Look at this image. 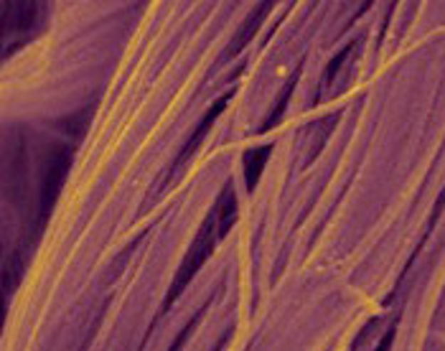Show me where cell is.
Wrapping results in <instances>:
<instances>
[{
	"mask_svg": "<svg viewBox=\"0 0 445 351\" xmlns=\"http://www.w3.org/2000/svg\"><path fill=\"white\" fill-rule=\"evenodd\" d=\"M211 224H214V216H209V219L204 221V229L199 232V237H196L194 244H191L189 255H186L184 265H181V273H178L176 280H173V288H171V295H168V303H173V300H176L178 293L184 290V288L191 283V278L196 275V270H201V265L206 262V257L211 255L214 237L219 234V229H211Z\"/></svg>",
	"mask_w": 445,
	"mask_h": 351,
	"instance_id": "cell-1",
	"label": "cell"
},
{
	"mask_svg": "<svg viewBox=\"0 0 445 351\" xmlns=\"http://www.w3.org/2000/svg\"><path fill=\"white\" fill-rule=\"evenodd\" d=\"M270 148H257L252 153L244 155V173H247V189L252 191L257 186V179L262 176V166H265Z\"/></svg>",
	"mask_w": 445,
	"mask_h": 351,
	"instance_id": "cell-2",
	"label": "cell"
},
{
	"mask_svg": "<svg viewBox=\"0 0 445 351\" xmlns=\"http://www.w3.org/2000/svg\"><path fill=\"white\" fill-rule=\"evenodd\" d=\"M224 105H226V100H219V102H216V105H214V108H211V112H209L206 117H204V122H201V125L196 127V132H194V135H191L189 145H186V153L181 155V161H184V158H189V155L194 153V150H196V143H199V140H201V137L206 135L209 125H211L214 120H216V115H219V112H224Z\"/></svg>",
	"mask_w": 445,
	"mask_h": 351,
	"instance_id": "cell-3",
	"label": "cell"
}]
</instances>
